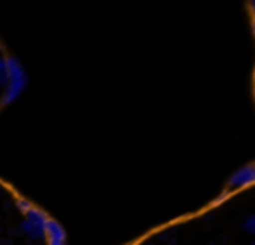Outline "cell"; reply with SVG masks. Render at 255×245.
I'll return each instance as SVG.
<instances>
[{
  "label": "cell",
  "mask_w": 255,
  "mask_h": 245,
  "mask_svg": "<svg viewBox=\"0 0 255 245\" xmlns=\"http://www.w3.org/2000/svg\"><path fill=\"white\" fill-rule=\"evenodd\" d=\"M47 221H49V216L45 214L42 209L33 207L24 214V219H23V223H21V232L33 240H42V239H45V226H47Z\"/></svg>",
  "instance_id": "7a4b0ae2"
},
{
  "label": "cell",
  "mask_w": 255,
  "mask_h": 245,
  "mask_svg": "<svg viewBox=\"0 0 255 245\" xmlns=\"http://www.w3.org/2000/svg\"><path fill=\"white\" fill-rule=\"evenodd\" d=\"M47 245H66V240H47Z\"/></svg>",
  "instance_id": "ba28073f"
},
{
  "label": "cell",
  "mask_w": 255,
  "mask_h": 245,
  "mask_svg": "<svg viewBox=\"0 0 255 245\" xmlns=\"http://www.w3.org/2000/svg\"><path fill=\"white\" fill-rule=\"evenodd\" d=\"M7 57V70H9V80L3 89V94L0 103L3 106H9V104L16 103L19 99V96L24 92L28 85V75L24 71V66L16 56H5Z\"/></svg>",
  "instance_id": "6da1fadb"
},
{
  "label": "cell",
  "mask_w": 255,
  "mask_h": 245,
  "mask_svg": "<svg viewBox=\"0 0 255 245\" xmlns=\"http://www.w3.org/2000/svg\"><path fill=\"white\" fill-rule=\"evenodd\" d=\"M250 9H252L254 12H255V0H254V2H250Z\"/></svg>",
  "instance_id": "9c48e42d"
},
{
  "label": "cell",
  "mask_w": 255,
  "mask_h": 245,
  "mask_svg": "<svg viewBox=\"0 0 255 245\" xmlns=\"http://www.w3.org/2000/svg\"><path fill=\"white\" fill-rule=\"evenodd\" d=\"M45 239L47 240H66V232L61 226V223H57L56 219L49 218L47 226H45Z\"/></svg>",
  "instance_id": "277c9868"
},
{
  "label": "cell",
  "mask_w": 255,
  "mask_h": 245,
  "mask_svg": "<svg viewBox=\"0 0 255 245\" xmlns=\"http://www.w3.org/2000/svg\"><path fill=\"white\" fill-rule=\"evenodd\" d=\"M252 245H255V240H254V242H252Z\"/></svg>",
  "instance_id": "7c38bea8"
},
{
  "label": "cell",
  "mask_w": 255,
  "mask_h": 245,
  "mask_svg": "<svg viewBox=\"0 0 255 245\" xmlns=\"http://www.w3.org/2000/svg\"><path fill=\"white\" fill-rule=\"evenodd\" d=\"M0 245H10V240H9V242H2Z\"/></svg>",
  "instance_id": "30bf717a"
},
{
  "label": "cell",
  "mask_w": 255,
  "mask_h": 245,
  "mask_svg": "<svg viewBox=\"0 0 255 245\" xmlns=\"http://www.w3.org/2000/svg\"><path fill=\"white\" fill-rule=\"evenodd\" d=\"M7 80H9V70H7V57L0 56V87L5 89Z\"/></svg>",
  "instance_id": "5b68a950"
},
{
  "label": "cell",
  "mask_w": 255,
  "mask_h": 245,
  "mask_svg": "<svg viewBox=\"0 0 255 245\" xmlns=\"http://www.w3.org/2000/svg\"><path fill=\"white\" fill-rule=\"evenodd\" d=\"M255 183V165H245V167L238 169L235 174L229 178L228 181V188L229 190H238V188H245Z\"/></svg>",
  "instance_id": "3957f363"
},
{
  "label": "cell",
  "mask_w": 255,
  "mask_h": 245,
  "mask_svg": "<svg viewBox=\"0 0 255 245\" xmlns=\"http://www.w3.org/2000/svg\"><path fill=\"white\" fill-rule=\"evenodd\" d=\"M243 230H245L247 233H252V235H255V212L245 219V223H243Z\"/></svg>",
  "instance_id": "52a82bcc"
},
{
  "label": "cell",
  "mask_w": 255,
  "mask_h": 245,
  "mask_svg": "<svg viewBox=\"0 0 255 245\" xmlns=\"http://www.w3.org/2000/svg\"><path fill=\"white\" fill-rule=\"evenodd\" d=\"M252 28H254V33H255V21H254V24H252Z\"/></svg>",
  "instance_id": "8fae6325"
},
{
  "label": "cell",
  "mask_w": 255,
  "mask_h": 245,
  "mask_svg": "<svg viewBox=\"0 0 255 245\" xmlns=\"http://www.w3.org/2000/svg\"><path fill=\"white\" fill-rule=\"evenodd\" d=\"M33 207H35V205L31 204L30 200H26V198H17V200H16V209L21 212V214H26V212L30 211V209H33Z\"/></svg>",
  "instance_id": "8992f818"
}]
</instances>
